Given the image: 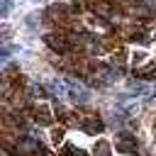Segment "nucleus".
I'll return each instance as SVG.
<instances>
[{"mask_svg": "<svg viewBox=\"0 0 156 156\" xmlns=\"http://www.w3.org/2000/svg\"><path fill=\"white\" fill-rule=\"evenodd\" d=\"M115 149L119 154H136V139L132 134H119L115 139Z\"/></svg>", "mask_w": 156, "mask_h": 156, "instance_id": "nucleus-1", "label": "nucleus"}, {"mask_svg": "<svg viewBox=\"0 0 156 156\" xmlns=\"http://www.w3.org/2000/svg\"><path fill=\"white\" fill-rule=\"evenodd\" d=\"M37 149H39V141H34V139H17L12 146V151L20 156H32V154H37Z\"/></svg>", "mask_w": 156, "mask_h": 156, "instance_id": "nucleus-2", "label": "nucleus"}, {"mask_svg": "<svg viewBox=\"0 0 156 156\" xmlns=\"http://www.w3.org/2000/svg\"><path fill=\"white\" fill-rule=\"evenodd\" d=\"M80 127L85 132H100L102 129V122L95 117V115H85V122H80Z\"/></svg>", "mask_w": 156, "mask_h": 156, "instance_id": "nucleus-3", "label": "nucleus"}, {"mask_svg": "<svg viewBox=\"0 0 156 156\" xmlns=\"http://www.w3.org/2000/svg\"><path fill=\"white\" fill-rule=\"evenodd\" d=\"M34 119H37L39 124H51V117H49V110H46V107H37V110H34Z\"/></svg>", "mask_w": 156, "mask_h": 156, "instance_id": "nucleus-4", "label": "nucleus"}, {"mask_svg": "<svg viewBox=\"0 0 156 156\" xmlns=\"http://www.w3.org/2000/svg\"><path fill=\"white\" fill-rule=\"evenodd\" d=\"M63 156H85V151H80V149H76V146H66V149H63Z\"/></svg>", "mask_w": 156, "mask_h": 156, "instance_id": "nucleus-5", "label": "nucleus"}, {"mask_svg": "<svg viewBox=\"0 0 156 156\" xmlns=\"http://www.w3.org/2000/svg\"><path fill=\"white\" fill-rule=\"evenodd\" d=\"M51 141H54V144H61V141H63V129H54V132H51Z\"/></svg>", "mask_w": 156, "mask_h": 156, "instance_id": "nucleus-6", "label": "nucleus"}, {"mask_svg": "<svg viewBox=\"0 0 156 156\" xmlns=\"http://www.w3.org/2000/svg\"><path fill=\"white\" fill-rule=\"evenodd\" d=\"M141 78H156V66H149L141 71Z\"/></svg>", "mask_w": 156, "mask_h": 156, "instance_id": "nucleus-7", "label": "nucleus"}]
</instances>
